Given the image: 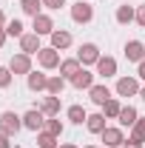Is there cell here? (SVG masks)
<instances>
[{
    "mask_svg": "<svg viewBox=\"0 0 145 148\" xmlns=\"http://www.w3.org/2000/svg\"><path fill=\"white\" fill-rule=\"evenodd\" d=\"M20 128H23V117H17L14 111H6V114L0 117V134H6V137H14Z\"/></svg>",
    "mask_w": 145,
    "mask_h": 148,
    "instance_id": "cell-1",
    "label": "cell"
},
{
    "mask_svg": "<svg viewBox=\"0 0 145 148\" xmlns=\"http://www.w3.org/2000/svg\"><path fill=\"white\" fill-rule=\"evenodd\" d=\"M23 125H26V128H31V131H40L43 125H46V117H43V111H40V108L26 111V114H23Z\"/></svg>",
    "mask_w": 145,
    "mask_h": 148,
    "instance_id": "cell-2",
    "label": "cell"
},
{
    "mask_svg": "<svg viewBox=\"0 0 145 148\" xmlns=\"http://www.w3.org/2000/svg\"><path fill=\"white\" fill-rule=\"evenodd\" d=\"M77 60H80L83 66L97 63V60H100V49H97L94 43H83V46H80V51H77Z\"/></svg>",
    "mask_w": 145,
    "mask_h": 148,
    "instance_id": "cell-3",
    "label": "cell"
},
{
    "mask_svg": "<svg viewBox=\"0 0 145 148\" xmlns=\"http://www.w3.org/2000/svg\"><path fill=\"white\" fill-rule=\"evenodd\" d=\"M71 17H74V23H88L91 17H94V9H91L88 3H74L71 6Z\"/></svg>",
    "mask_w": 145,
    "mask_h": 148,
    "instance_id": "cell-4",
    "label": "cell"
},
{
    "mask_svg": "<svg viewBox=\"0 0 145 148\" xmlns=\"http://www.w3.org/2000/svg\"><path fill=\"white\" fill-rule=\"evenodd\" d=\"M9 69H12V74H31V57L29 54H14Z\"/></svg>",
    "mask_w": 145,
    "mask_h": 148,
    "instance_id": "cell-5",
    "label": "cell"
},
{
    "mask_svg": "<svg viewBox=\"0 0 145 148\" xmlns=\"http://www.w3.org/2000/svg\"><path fill=\"white\" fill-rule=\"evenodd\" d=\"M37 60H40L43 69H54V66H60V54H57V49H40V51H37Z\"/></svg>",
    "mask_w": 145,
    "mask_h": 148,
    "instance_id": "cell-6",
    "label": "cell"
},
{
    "mask_svg": "<svg viewBox=\"0 0 145 148\" xmlns=\"http://www.w3.org/2000/svg\"><path fill=\"white\" fill-rule=\"evenodd\" d=\"M20 49H23V54H37L40 51V34H23L20 37Z\"/></svg>",
    "mask_w": 145,
    "mask_h": 148,
    "instance_id": "cell-7",
    "label": "cell"
},
{
    "mask_svg": "<svg viewBox=\"0 0 145 148\" xmlns=\"http://www.w3.org/2000/svg\"><path fill=\"white\" fill-rule=\"evenodd\" d=\"M100 137H103V143H105L108 148H120L122 143H125V140H122V131L120 128H108V125H105V131H103Z\"/></svg>",
    "mask_w": 145,
    "mask_h": 148,
    "instance_id": "cell-8",
    "label": "cell"
},
{
    "mask_svg": "<svg viewBox=\"0 0 145 148\" xmlns=\"http://www.w3.org/2000/svg\"><path fill=\"white\" fill-rule=\"evenodd\" d=\"M140 91V86H137V80L134 77H122V80H117V94L120 97H131V94Z\"/></svg>",
    "mask_w": 145,
    "mask_h": 148,
    "instance_id": "cell-9",
    "label": "cell"
},
{
    "mask_svg": "<svg viewBox=\"0 0 145 148\" xmlns=\"http://www.w3.org/2000/svg\"><path fill=\"white\" fill-rule=\"evenodd\" d=\"M31 29H34V34H51V32H54V23H51L49 14H37Z\"/></svg>",
    "mask_w": 145,
    "mask_h": 148,
    "instance_id": "cell-10",
    "label": "cell"
},
{
    "mask_svg": "<svg viewBox=\"0 0 145 148\" xmlns=\"http://www.w3.org/2000/svg\"><path fill=\"white\" fill-rule=\"evenodd\" d=\"M71 86L74 88H91V86H94V74L85 71V69H80V71L71 77Z\"/></svg>",
    "mask_w": 145,
    "mask_h": 148,
    "instance_id": "cell-11",
    "label": "cell"
},
{
    "mask_svg": "<svg viewBox=\"0 0 145 148\" xmlns=\"http://www.w3.org/2000/svg\"><path fill=\"white\" fill-rule=\"evenodd\" d=\"M125 57L128 60H134V63H142V57H145V46L140 43V40H131L125 46Z\"/></svg>",
    "mask_w": 145,
    "mask_h": 148,
    "instance_id": "cell-12",
    "label": "cell"
},
{
    "mask_svg": "<svg viewBox=\"0 0 145 148\" xmlns=\"http://www.w3.org/2000/svg\"><path fill=\"white\" fill-rule=\"evenodd\" d=\"M97 71L103 74V77H114L117 74V60L114 57H100L97 60Z\"/></svg>",
    "mask_w": 145,
    "mask_h": 148,
    "instance_id": "cell-13",
    "label": "cell"
},
{
    "mask_svg": "<svg viewBox=\"0 0 145 148\" xmlns=\"http://www.w3.org/2000/svg\"><path fill=\"white\" fill-rule=\"evenodd\" d=\"M88 97L97 103V106H105V103L111 100V91L105 88V86H91V88H88Z\"/></svg>",
    "mask_w": 145,
    "mask_h": 148,
    "instance_id": "cell-14",
    "label": "cell"
},
{
    "mask_svg": "<svg viewBox=\"0 0 145 148\" xmlns=\"http://www.w3.org/2000/svg\"><path fill=\"white\" fill-rule=\"evenodd\" d=\"M68 46H71V34L68 32H63V29L60 32H51V49L60 51V49H68Z\"/></svg>",
    "mask_w": 145,
    "mask_h": 148,
    "instance_id": "cell-15",
    "label": "cell"
},
{
    "mask_svg": "<svg viewBox=\"0 0 145 148\" xmlns=\"http://www.w3.org/2000/svg\"><path fill=\"white\" fill-rule=\"evenodd\" d=\"M29 88L31 91H43V88H49V77L40 71H31L29 74Z\"/></svg>",
    "mask_w": 145,
    "mask_h": 148,
    "instance_id": "cell-16",
    "label": "cell"
},
{
    "mask_svg": "<svg viewBox=\"0 0 145 148\" xmlns=\"http://www.w3.org/2000/svg\"><path fill=\"white\" fill-rule=\"evenodd\" d=\"M85 125H88V131H94V134H103V131H105V117H103V114H88Z\"/></svg>",
    "mask_w": 145,
    "mask_h": 148,
    "instance_id": "cell-17",
    "label": "cell"
},
{
    "mask_svg": "<svg viewBox=\"0 0 145 148\" xmlns=\"http://www.w3.org/2000/svg\"><path fill=\"white\" fill-rule=\"evenodd\" d=\"M40 111H43V114H49V117L60 114V97H46V100L40 103Z\"/></svg>",
    "mask_w": 145,
    "mask_h": 148,
    "instance_id": "cell-18",
    "label": "cell"
},
{
    "mask_svg": "<svg viewBox=\"0 0 145 148\" xmlns=\"http://www.w3.org/2000/svg\"><path fill=\"white\" fill-rule=\"evenodd\" d=\"M77 71H80V60H77V57H74V60H63V63H60V74H63V77H68V80H71Z\"/></svg>",
    "mask_w": 145,
    "mask_h": 148,
    "instance_id": "cell-19",
    "label": "cell"
},
{
    "mask_svg": "<svg viewBox=\"0 0 145 148\" xmlns=\"http://www.w3.org/2000/svg\"><path fill=\"white\" fill-rule=\"evenodd\" d=\"M140 117H137V108H131V106H125V108L120 111V123L122 125H128V128H134V123H137Z\"/></svg>",
    "mask_w": 145,
    "mask_h": 148,
    "instance_id": "cell-20",
    "label": "cell"
},
{
    "mask_svg": "<svg viewBox=\"0 0 145 148\" xmlns=\"http://www.w3.org/2000/svg\"><path fill=\"white\" fill-rule=\"evenodd\" d=\"M68 120H71V123H77V125H83V123L88 120V114H85V108H83V106H71V108H68Z\"/></svg>",
    "mask_w": 145,
    "mask_h": 148,
    "instance_id": "cell-21",
    "label": "cell"
},
{
    "mask_svg": "<svg viewBox=\"0 0 145 148\" xmlns=\"http://www.w3.org/2000/svg\"><path fill=\"white\" fill-rule=\"evenodd\" d=\"M134 17H137V12H134L131 6H120V9H117V23L125 26V23H131Z\"/></svg>",
    "mask_w": 145,
    "mask_h": 148,
    "instance_id": "cell-22",
    "label": "cell"
},
{
    "mask_svg": "<svg viewBox=\"0 0 145 148\" xmlns=\"http://www.w3.org/2000/svg\"><path fill=\"white\" fill-rule=\"evenodd\" d=\"M63 88H66V80H63V77H49V94H51V97H60Z\"/></svg>",
    "mask_w": 145,
    "mask_h": 148,
    "instance_id": "cell-23",
    "label": "cell"
},
{
    "mask_svg": "<svg viewBox=\"0 0 145 148\" xmlns=\"http://www.w3.org/2000/svg\"><path fill=\"white\" fill-rule=\"evenodd\" d=\"M37 143H40V148H57V137L49 134V131H40L37 134Z\"/></svg>",
    "mask_w": 145,
    "mask_h": 148,
    "instance_id": "cell-24",
    "label": "cell"
},
{
    "mask_svg": "<svg viewBox=\"0 0 145 148\" xmlns=\"http://www.w3.org/2000/svg\"><path fill=\"white\" fill-rule=\"evenodd\" d=\"M40 6H43V0H23V6H20V9H23L26 14L37 17V14H40Z\"/></svg>",
    "mask_w": 145,
    "mask_h": 148,
    "instance_id": "cell-25",
    "label": "cell"
},
{
    "mask_svg": "<svg viewBox=\"0 0 145 148\" xmlns=\"http://www.w3.org/2000/svg\"><path fill=\"white\" fill-rule=\"evenodd\" d=\"M131 140H137V143H142V140H145V120H137V123H134Z\"/></svg>",
    "mask_w": 145,
    "mask_h": 148,
    "instance_id": "cell-26",
    "label": "cell"
},
{
    "mask_svg": "<svg viewBox=\"0 0 145 148\" xmlns=\"http://www.w3.org/2000/svg\"><path fill=\"white\" fill-rule=\"evenodd\" d=\"M120 111H122V106H120V103L111 97L108 103H105V117H120Z\"/></svg>",
    "mask_w": 145,
    "mask_h": 148,
    "instance_id": "cell-27",
    "label": "cell"
},
{
    "mask_svg": "<svg viewBox=\"0 0 145 148\" xmlns=\"http://www.w3.org/2000/svg\"><path fill=\"white\" fill-rule=\"evenodd\" d=\"M6 34H12V37H23V23H20V20H12V23L6 26Z\"/></svg>",
    "mask_w": 145,
    "mask_h": 148,
    "instance_id": "cell-28",
    "label": "cell"
},
{
    "mask_svg": "<svg viewBox=\"0 0 145 148\" xmlns=\"http://www.w3.org/2000/svg\"><path fill=\"white\" fill-rule=\"evenodd\" d=\"M46 131H49V134H54V137H60V134H63L60 120H46Z\"/></svg>",
    "mask_w": 145,
    "mask_h": 148,
    "instance_id": "cell-29",
    "label": "cell"
},
{
    "mask_svg": "<svg viewBox=\"0 0 145 148\" xmlns=\"http://www.w3.org/2000/svg\"><path fill=\"white\" fill-rule=\"evenodd\" d=\"M12 83V69H0V88H6Z\"/></svg>",
    "mask_w": 145,
    "mask_h": 148,
    "instance_id": "cell-30",
    "label": "cell"
},
{
    "mask_svg": "<svg viewBox=\"0 0 145 148\" xmlns=\"http://www.w3.org/2000/svg\"><path fill=\"white\" fill-rule=\"evenodd\" d=\"M43 6H49V9H60V6H66V0H43Z\"/></svg>",
    "mask_w": 145,
    "mask_h": 148,
    "instance_id": "cell-31",
    "label": "cell"
},
{
    "mask_svg": "<svg viewBox=\"0 0 145 148\" xmlns=\"http://www.w3.org/2000/svg\"><path fill=\"white\" fill-rule=\"evenodd\" d=\"M137 23H140V26H145V6H140V9H137Z\"/></svg>",
    "mask_w": 145,
    "mask_h": 148,
    "instance_id": "cell-32",
    "label": "cell"
},
{
    "mask_svg": "<svg viewBox=\"0 0 145 148\" xmlns=\"http://www.w3.org/2000/svg\"><path fill=\"white\" fill-rule=\"evenodd\" d=\"M0 148H12V143H9V137H6V134H0Z\"/></svg>",
    "mask_w": 145,
    "mask_h": 148,
    "instance_id": "cell-33",
    "label": "cell"
},
{
    "mask_svg": "<svg viewBox=\"0 0 145 148\" xmlns=\"http://www.w3.org/2000/svg\"><path fill=\"white\" fill-rule=\"evenodd\" d=\"M125 148H142V143H137V140H128V143H122Z\"/></svg>",
    "mask_w": 145,
    "mask_h": 148,
    "instance_id": "cell-34",
    "label": "cell"
},
{
    "mask_svg": "<svg viewBox=\"0 0 145 148\" xmlns=\"http://www.w3.org/2000/svg\"><path fill=\"white\" fill-rule=\"evenodd\" d=\"M6 37H9V34H6V29H0V46L6 43Z\"/></svg>",
    "mask_w": 145,
    "mask_h": 148,
    "instance_id": "cell-35",
    "label": "cell"
},
{
    "mask_svg": "<svg viewBox=\"0 0 145 148\" xmlns=\"http://www.w3.org/2000/svg\"><path fill=\"white\" fill-rule=\"evenodd\" d=\"M140 77H142V80H145V60H142V63H140Z\"/></svg>",
    "mask_w": 145,
    "mask_h": 148,
    "instance_id": "cell-36",
    "label": "cell"
},
{
    "mask_svg": "<svg viewBox=\"0 0 145 148\" xmlns=\"http://www.w3.org/2000/svg\"><path fill=\"white\" fill-rule=\"evenodd\" d=\"M60 148H77V145H74V143H66V145H60Z\"/></svg>",
    "mask_w": 145,
    "mask_h": 148,
    "instance_id": "cell-37",
    "label": "cell"
},
{
    "mask_svg": "<svg viewBox=\"0 0 145 148\" xmlns=\"http://www.w3.org/2000/svg\"><path fill=\"white\" fill-rule=\"evenodd\" d=\"M140 97H142V100H145V88H142V91H140Z\"/></svg>",
    "mask_w": 145,
    "mask_h": 148,
    "instance_id": "cell-38",
    "label": "cell"
},
{
    "mask_svg": "<svg viewBox=\"0 0 145 148\" xmlns=\"http://www.w3.org/2000/svg\"><path fill=\"white\" fill-rule=\"evenodd\" d=\"M0 26H3V12H0Z\"/></svg>",
    "mask_w": 145,
    "mask_h": 148,
    "instance_id": "cell-39",
    "label": "cell"
},
{
    "mask_svg": "<svg viewBox=\"0 0 145 148\" xmlns=\"http://www.w3.org/2000/svg\"><path fill=\"white\" fill-rule=\"evenodd\" d=\"M85 148H97V145H85Z\"/></svg>",
    "mask_w": 145,
    "mask_h": 148,
    "instance_id": "cell-40",
    "label": "cell"
}]
</instances>
